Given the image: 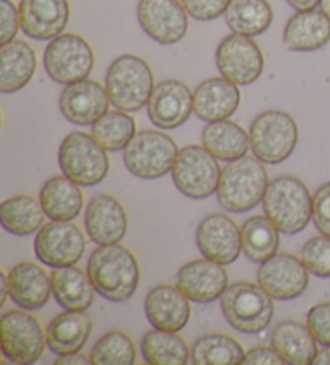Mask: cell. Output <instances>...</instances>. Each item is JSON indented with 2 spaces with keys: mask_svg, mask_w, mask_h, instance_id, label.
<instances>
[{
  "mask_svg": "<svg viewBox=\"0 0 330 365\" xmlns=\"http://www.w3.org/2000/svg\"><path fill=\"white\" fill-rule=\"evenodd\" d=\"M87 275L100 297L124 303L136 293L141 267L132 251L123 245H99L87 261Z\"/></svg>",
  "mask_w": 330,
  "mask_h": 365,
  "instance_id": "6da1fadb",
  "label": "cell"
},
{
  "mask_svg": "<svg viewBox=\"0 0 330 365\" xmlns=\"http://www.w3.org/2000/svg\"><path fill=\"white\" fill-rule=\"evenodd\" d=\"M263 210L281 234L295 235L313 219V197L300 179L281 175L266 188Z\"/></svg>",
  "mask_w": 330,
  "mask_h": 365,
  "instance_id": "7a4b0ae2",
  "label": "cell"
},
{
  "mask_svg": "<svg viewBox=\"0 0 330 365\" xmlns=\"http://www.w3.org/2000/svg\"><path fill=\"white\" fill-rule=\"evenodd\" d=\"M256 156L229 161L221 174L218 187L219 205L229 212H245L263 203L266 188L269 185L268 173Z\"/></svg>",
  "mask_w": 330,
  "mask_h": 365,
  "instance_id": "3957f363",
  "label": "cell"
},
{
  "mask_svg": "<svg viewBox=\"0 0 330 365\" xmlns=\"http://www.w3.org/2000/svg\"><path fill=\"white\" fill-rule=\"evenodd\" d=\"M258 283L237 282L221 297V311L234 330L245 335L261 333L274 317V303Z\"/></svg>",
  "mask_w": 330,
  "mask_h": 365,
  "instance_id": "277c9868",
  "label": "cell"
},
{
  "mask_svg": "<svg viewBox=\"0 0 330 365\" xmlns=\"http://www.w3.org/2000/svg\"><path fill=\"white\" fill-rule=\"evenodd\" d=\"M105 87L116 110L139 111L149 103L155 89L154 73L139 56L121 55L108 68Z\"/></svg>",
  "mask_w": 330,
  "mask_h": 365,
  "instance_id": "5b68a950",
  "label": "cell"
},
{
  "mask_svg": "<svg viewBox=\"0 0 330 365\" xmlns=\"http://www.w3.org/2000/svg\"><path fill=\"white\" fill-rule=\"evenodd\" d=\"M250 148L264 165H279L295 152L298 125L289 113L269 110L255 118L250 125Z\"/></svg>",
  "mask_w": 330,
  "mask_h": 365,
  "instance_id": "8992f818",
  "label": "cell"
},
{
  "mask_svg": "<svg viewBox=\"0 0 330 365\" xmlns=\"http://www.w3.org/2000/svg\"><path fill=\"white\" fill-rule=\"evenodd\" d=\"M59 165L61 173L81 187H92L106 178L110 169L106 150L86 132H71L60 145Z\"/></svg>",
  "mask_w": 330,
  "mask_h": 365,
  "instance_id": "52a82bcc",
  "label": "cell"
},
{
  "mask_svg": "<svg viewBox=\"0 0 330 365\" xmlns=\"http://www.w3.org/2000/svg\"><path fill=\"white\" fill-rule=\"evenodd\" d=\"M179 153L176 142L158 130H141L123 150L126 169L139 179L154 180L171 173Z\"/></svg>",
  "mask_w": 330,
  "mask_h": 365,
  "instance_id": "ba28073f",
  "label": "cell"
},
{
  "mask_svg": "<svg viewBox=\"0 0 330 365\" xmlns=\"http://www.w3.org/2000/svg\"><path fill=\"white\" fill-rule=\"evenodd\" d=\"M223 169L216 156L200 145H189L179 150L171 169L177 190L189 198L203 200L218 192Z\"/></svg>",
  "mask_w": 330,
  "mask_h": 365,
  "instance_id": "9c48e42d",
  "label": "cell"
},
{
  "mask_svg": "<svg viewBox=\"0 0 330 365\" xmlns=\"http://www.w3.org/2000/svg\"><path fill=\"white\" fill-rule=\"evenodd\" d=\"M44 68L59 84L84 81L92 73L94 50L84 37L60 34L50 41L44 52Z\"/></svg>",
  "mask_w": 330,
  "mask_h": 365,
  "instance_id": "30bf717a",
  "label": "cell"
},
{
  "mask_svg": "<svg viewBox=\"0 0 330 365\" xmlns=\"http://www.w3.org/2000/svg\"><path fill=\"white\" fill-rule=\"evenodd\" d=\"M2 352L14 364L39 361L47 346V335L34 316L23 311H9L0 317Z\"/></svg>",
  "mask_w": 330,
  "mask_h": 365,
  "instance_id": "8fae6325",
  "label": "cell"
},
{
  "mask_svg": "<svg viewBox=\"0 0 330 365\" xmlns=\"http://www.w3.org/2000/svg\"><path fill=\"white\" fill-rule=\"evenodd\" d=\"M34 250L49 267L76 266L84 256L86 237L71 221H50L37 232Z\"/></svg>",
  "mask_w": 330,
  "mask_h": 365,
  "instance_id": "7c38bea8",
  "label": "cell"
},
{
  "mask_svg": "<svg viewBox=\"0 0 330 365\" xmlns=\"http://www.w3.org/2000/svg\"><path fill=\"white\" fill-rule=\"evenodd\" d=\"M216 65L223 78L237 86H250L263 74L264 56L250 36L232 33L218 46Z\"/></svg>",
  "mask_w": 330,
  "mask_h": 365,
  "instance_id": "4fadbf2b",
  "label": "cell"
},
{
  "mask_svg": "<svg viewBox=\"0 0 330 365\" xmlns=\"http://www.w3.org/2000/svg\"><path fill=\"white\" fill-rule=\"evenodd\" d=\"M301 259L290 253H276L258 269V285L279 301L301 297L308 288L309 275Z\"/></svg>",
  "mask_w": 330,
  "mask_h": 365,
  "instance_id": "5bb4252c",
  "label": "cell"
},
{
  "mask_svg": "<svg viewBox=\"0 0 330 365\" xmlns=\"http://www.w3.org/2000/svg\"><path fill=\"white\" fill-rule=\"evenodd\" d=\"M137 18L150 39L171 46L187 33V11L179 0H139Z\"/></svg>",
  "mask_w": 330,
  "mask_h": 365,
  "instance_id": "9a60e30c",
  "label": "cell"
},
{
  "mask_svg": "<svg viewBox=\"0 0 330 365\" xmlns=\"http://www.w3.org/2000/svg\"><path fill=\"white\" fill-rule=\"evenodd\" d=\"M196 247L206 259L232 264L242 253V230L224 214H209L196 227Z\"/></svg>",
  "mask_w": 330,
  "mask_h": 365,
  "instance_id": "2e32d148",
  "label": "cell"
},
{
  "mask_svg": "<svg viewBox=\"0 0 330 365\" xmlns=\"http://www.w3.org/2000/svg\"><path fill=\"white\" fill-rule=\"evenodd\" d=\"M176 285L194 303L208 304L219 299L229 287L223 264L211 259H195L177 270Z\"/></svg>",
  "mask_w": 330,
  "mask_h": 365,
  "instance_id": "e0dca14e",
  "label": "cell"
},
{
  "mask_svg": "<svg viewBox=\"0 0 330 365\" xmlns=\"http://www.w3.org/2000/svg\"><path fill=\"white\" fill-rule=\"evenodd\" d=\"M106 87L97 81L84 79L66 84L60 96V111L76 125H94L110 106Z\"/></svg>",
  "mask_w": 330,
  "mask_h": 365,
  "instance_id": "ac0fdd59",
  "label": "cell"
},
{
  "mask_svg": "<svg viewBox=\"0 0 330 365\" xmlns=\"http://www.w3.org/2000/svg\"><path fill=\"white\" fill-rule=\"evenodd\" d=\"M150 121L160 129H176L187 123L194 113V93L176 79L163 81L155 86L147 103Z\"/></svg>",
  "mask_w": 330,
  "mask_h": 365,
  "instance_id": "d6986e66",
  "label": "cell"
},
{
  "mask_svg": "<svg viewBox=\"0 0 330 365\" xmlns=\"http://www.w3.org/2000/svg\"><path fill=\"white\" fill-rule=\"evenodd\" d=\"M18 9L23 33L36 41L59 37L69 20L68 0H21Z\"/></svg>",
  "mask_w": 330,
  "mask_h": 365,
  "instance_id": "ffe728a7",
  "label": "cell"
},
{
  "mask_svg": "<svg viewBox=\"0 0 330 365\" xmlns=\"http://www.w3.org/2000/svg\"><path fill=\"white\" fill-rule=\"evenodd\" d=\"M86 230L97 245H115L128 232V214L123 205L110 195H97L86 207Z\"/></svg>",
  "mask_w": 330,
  "mask_h": 365,
  "instance_id": "44dd1931",
  "label": "cell"
},
{
  "mask_svg": "<svg viewBox=\"0 0 330 365\" xmlns=\"http://www.w3.org/2000/svg\"><path fill=\"white\" fill-rule=\"evenodd\" d=\"M177 285L163 283L151 288L145 298V316L154 329L181 331L190 319V303Z\"/></svg>",
  "mask_w": 330,
  "mask_h": 365,
  "instance_id": "7402d4cb",
  "label": "cell"
},
{
  "mask_svg": "<svg viewBox=\"0 0 330 365\" xmlns=\"http://www.w3.org/2000/svg\"><path fill=\"white\" fill-rule=\"evenodd\" d=\"M10 298L16 306L26 311L42 309L54 294L52 275L39 264L24 261L9 272Z\"/></svg>",
  "mask_w": 330,
  "mask_h": 365,
  "instance_id": "603a6c76",
  "label": "cell"
},
{
  "mask_svg": "<svg viewBox=\"0 0 330 365\" xmlns=\"http://www.w3.org/2000/svg\"><path fill=\"white\" fill-rule=\"evenodd\" d=\"M239 103V87L226 78L206 79L194 93V113L206 123L223 121L232 116Z\"/></svg>",
  "mask_w": 330,
  "mask_h": 365,
  "instance_id": "cb8c5ba5",
  "label": "cell"
},
{
  "mask_svg": "<svg viewBox=\"0 0 330 365\" xmlns=\"http://www.w3.org/2000/svg\"><path fill=\"white\" fill-rule=\"evenodd\" d=\"M330 41V20L317 10L298 11L284 29V46L290 52H314Z\"/></svg>",
  "mask_w": 330,
  "mask_h": 365,
  "instance_id": "d4e9b609",
  "label": "cell"
},
{
  "mask_svg": "<svg viewBox=\"0 0 330 365\" xmlns=\"http://www.w3.org/2000/svg\"><path fill=\"white\" fill-rule=\"evenodd\" d=\"M92 331V320L84 311H66L47 325V346L56 356L78 352L87 343Z\"/></svg>",
  "mask_w": 330,
  "mask_h": 365,
  "instance_id": "484cf974",
  "label": "cell"
},
{
  "mask_svg": "<svg viewBox=\"0 0 330 365\" xmlns=\"http://www.w3.org/2000/svg\"><path fill=\"white\" fill-rule=\"evenodd\" d=\"M39 201L50 221H73L84 205V195L78 182L63 175H54L42 185Z\"/></svg>",
  "mask_w": 330,
  "mask_h": 365,
  "instance_id": "4316f807",
  "label": "cell"
},
{
  "mask_svg": "<svg viewBox=\"0 0 330 365\" xmlns=\"http://www.w3.org/2000/svg\"><path fill=\"white\" fill-rule=\"evenodd\" d=\"M317 341L311 335L308 325L296 320H282L272 331L271 346L274 348L285 364L309 365L317 356Z\"/></svg>",
  "mask_w": 330,
  "mask_h": 365,
  "instance_id": "83f0119b",
  "label": "cell"
},
{
  "mask_svg": "<svg viewBox=\"0 0 330 365\" xmlns=\"http://www.w3.org/2000/svg\"><path fill=\"white\" fill-rule=\"evenodd\" d=\"M37 66L34 48L23 41H11L0 50V91L14 93L33 79Z\"/></svg>",
  "mask_w": 330,
  "mask_h": 365,
  "instance_id": "f1b7e54d",
  "label": "cell"
},
{
  "mask_svg": "<svg viewBox=\"0 0 330 365\" xmlns=\"http://www.w3.org/2000/svg\"><path fill=\"white\" fill-rule=\"evenodd\" d=\"M54 297L63 309L87 311L95 298V288L84 270L74 266L52 270Z\"/></svg>",
  "mask_w": 330,
  "mask_h": 365,
  "instance_id": "f546056e",
  "label": "cell"
},
{
  "mask_svg": "<svg viewBox=\"0 0 330 365\" xmlns=\"http://www.w3.org/2000/svg\"><path fill=\"white\" fill-rule=\"evenodd\" d=\"M201 142L209 153L221 161H234L246 156L250 150V134L237 123H208L201 132Z\"/></svg>",
  "mask_w": 330,
  "mask_h": 365,
  "instance_id": "4dcf8cb0",
  "label": "cell"
},
{
  "mask_svg": "<svg viewBox=\"0 0 330 365\" xmlns=\"http://www.w3.org/2000/svg\"><path fill=\"white\" fill-rule=\"evenodd\" d=\"M44 207L41 201L29 195H16L5 200L0 206V221L2 227L18 237H26L39 232L44 225Z\"/></svg>",
  "mask_w": 330,
  "mask_h": 365,
  "instance_id": "1f68e13d",
  "label": "cell"
},
{
  "mask_svg": "<svg viewBox=\"0 0 330 365\" xmlns=\"http://www.w3.org/2000/svg\"><path fill=\"white\" fill-rule=\"evenodd\" d=\"M224 18L232 33L251 37L269 29L274 14L268 0H231Z\"/></svg>",
  "mask_w": 330,
  "mask_h": 365,
  "instance_id": "d6a6232c",
  "label": "cell"
},
{
  "mask_svg": "<svg viewBox=\"0 0 330 365\" xmlns=\"http://www.w3.org/2000/svg\"><path fill=\"white\" fill-rule=\"evenodd\" d=\"M141 351L144 361L150 365H186L190 361L189 346L177 331L158 329L147 331Z\"/></svg>",
  "mask_w": 330,
  "mask_h": 365,
  "instance_id": "836d02e7",
  "label": "cell"
},
{
  "mask_svg": "<svg viewBox=\"0 0 330 365\" xmlns=\"http://www.w3.org/2000/svg\"><path fill=\"white\" fill-rule=\"evenodd\" d=\"M244 357L242 344L224 333L203 335L190 349V361L195 365H240Z\"/></svg>",
  "mask_w": 330,
  "mask_h": 365,
  "instance_id": "e575fe53",
  "label": "cell"
},
{
  "mask_svg": "<svg viewBox=\"0 0 330 365\" xmlns=\"http://www.w3.org/2000/svg\"><path fill=\"white\" fill-rule=\"evenodd\" d=\"M242 251L253 262H264L277 253L279 229L266 216H253L242 225Z\"/></svg>",
  "mask_w": 330,
  "mask_h": 365,
  "instance_id": "d590c367",
  "label": "cell"
},
{
  "mask_svg": "<svg viewBox=\"0 0 330 365\" xmlns=\"http://www.w3.org/2000/svg\"><path fill=\"white\" fill-rule=\"evenodd\" d=\"M136 121L128 111L115 110L106 111L97 123L92 125V135L106 152H121L134 138Z\"/></svg>",
  "mask_w": 330,
  "mask_h": 365,
  "instance_id": "8d00e7d4",
  "label": "cell"
},
{
  "mask_svg": "<svg viewBox=\"0 0 330 365\" xmlns=\"http://www.w3.org/2000/svg\"><path fill=\"white\" fill-rule=\"evenodd\" d=\"M95 365H132L136 362V344L124 331L105 333L91 351Z\"/></svg>",
  "mask_w": 330,
  "mask_h": 365,
  "instance_id": "74e56055",
  "label": "cell"
},
{
  "mask_svg": "<svg viewBox=\"0 0 330 365\" xmlns=\"http://www.w3.org/2000/svg\"><path fill=\"white\" fill-rule=\"evenodd\" d=\"M301 261L309 274L319 279H330V237L309 238L301 250Z\"/></svg>",
  "mask_w": 330,
  "mask_h": 365,
  "instance_id": "f35d334b",
  "label": "cell"
},
{
  "mask_svg": "<svg viewBox=\"0 0 330 365\" xmlns=\"http://www.w3.org/2000/svg\"><path fill=\"white\" fill-rule=\"evenodd\" d=\"M311 335L322 346H330V301L311 307L306 314Z\"/></svg>",
  "mask_w": 330,
  "mask_h": 365,
  "instance_id": "ab89813d",
  "label": "cell"
},
{
  "mask_svg": "<svg viewBox=\"0 0 330 365\" xmlns=\"http://www.w3.org/2000/svg\"><path fill=\"white\" fill-rule=\"evenodd\" d=\"M187 14L199 21H213L226 14L231 0H181Z\"/></svg>",
  "mask_w": 330,
  "mask_h": 365,
  "instance_id": "60d3db41",
  "label": "cell"
},
{
  "mask_svg": "<svg viewBox=\"0 0 330 365\" xmlns=\"http://www.w3.org/2000/svg\"><path fill=\"white\" fill-rule=\"evenodd\" d=\"M313 221L322 235L330 237V182L321 185L314 193Z\"/></svg>",
  "mask_w": 330,
  "mask_h": 365,
  "instance_id": "b9f144b4",
  "label": "cell"
},
{
  "mask_svg": "<svg viewBox=\"0 0 330 365\" xmlns=\"http://www.w3.org/2000/svg\"><path fill=\"white\" fill-rule=\"evenodd\" d=\"M0 23H2L0 43L5 46V43L15 41L18 29L21 28L20 9H16L11 0H0Z\"/></svg>",
  "mask_w": 330,
  "mask_h": 365,
  "instance_id": "7bdbcfd3",
  "label": "cell"
},
{
  "mask_svg": "<svg viewBox=\"0 0 330 365\" xmlns=\"http://www.w3.org/2000/svg\"><path fill=\"white\" fill-rule=\"evenodd\" d=\"M282 365L281 354L272 346H258L246 352L242 365Z\"/></svg>",
  "mask_w": 330,
  "mask_h": 365,
  "instance_id": "ee69618b",
  "label": "cell"
},
{
  "mask_svg": "<svg viewBox=\"0 0 330 365\" xmlns=\"http://www.w3.org/2000/svg\"><path fill=\"white\" fill-rule=\"evenodd\" d=\"M92 359L87 357L86 354H81V352H71V354L60 356L55 361V365H91Z\"/></svg>",
  "mask_w": 330,
  "mask_h": 365,
  "instance_id": "f6af8a7d",
  "label": "cell"
},
{
  "mask_svg": "<svg viewBox=\"0 0 330 365\" xmlns=\"http://www.w3.org/2000/svg\"><path fill=\"white\" fill-rule=\"evenodd\" d=\"M287 4L296 11H306L314 10L317 5H321V0H287Z\"/></svg>",
  "mask_w": 330,
  "mask_h": 365,
  "instance_id": "bcb514c9",
  "label": "cell"
},
{
  "mask_svg": "<svg viewBox=\"0 0 330 365\" xmlns=\"http://www.w3.org/2000/svg\"><path fill=\"white\" fill-rule=\"evenodd\" d=\"M314 365H330V346H324L322 351H317Z\"/></svg>",
  "mask_w": 330,
  "mask_h": 365,
  "instance_id": "7dc6e473",
  "label": "cell"
},
{
  "mask_svg": "<svg viewBox=\"0 0 330 365\" xmlns=\"http://www.w3.org/2000/svg\"><path fill=\"white\" fill-rule=\"evenodd\" d=\"M0 285H2V301H0V304H5L7 303V299L10 297V285H9V274L2 272L0 274Z\"/></svg>",
  "mask_w": 330,
  "mask_h": 365,
  "instance_id": "c3c4849f",
  "label": "cell"
},
{
  "mask_svg": "<svg viewBox=\"0 0 330 365\" xmlns=\"http://www.w3.org/2000/svg\"><path fill=\"white\" fill-rule=\"evenodd\" d=\"M321 11L330 20V0H321Z\"/></svg>",
  "mask_w": 330,
  "mask_h": 365,
  "instance_id": "681fc988",
  "label": "cell"
}]
</instances>
